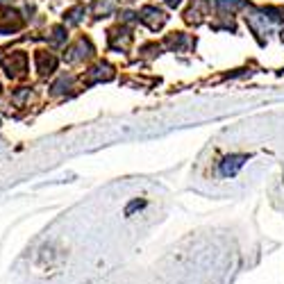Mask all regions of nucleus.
I'll use <instances>...</instances> for the list:
<instances>
[{"mask_svg":"<svg viewBox=\"0 0 284 284\" xmlns=\"http://www.w3.org/2000/svg\"><path fill=\"white\" fill-rule=\"evenodd\" d=\"M168 5H171V7H175V5H180V0H166Z\"/></svg>","mask_w":284,"mask_h":284,"instance_id":"3","label":"nucleus"},{"mask_svg":"<svg viewBox=\"0 0 284 284\" xmlns=\"http://www.w3.org/2000/svg\"><path fill=\"white\" fill-rule=\"evenodd\" d=\"M218 5L223 9H236V7H244L246 0H218Z\"/></svg>","mask_w":284,"mask_h":284,"instance_id":"2","label":"nucleus"},{"mask_svg":"<svg viewBox=\"0 0 284 284\" xmlns=\"http://www.w3.org/2000/svg\"><path fill=\"white\" fill-rule=\"evenodd\" d=\"M241 164H244V157H228L225 164H223V173H225V175H232Z\"/></svg>","mask_w":284,"mask_h":284,"instance_id":"1","label":"nucleus"}]
</instances>
